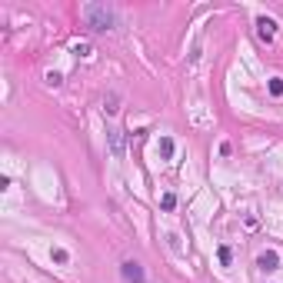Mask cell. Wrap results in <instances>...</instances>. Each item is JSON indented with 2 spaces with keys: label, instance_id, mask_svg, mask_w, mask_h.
Segmentation results:
<instances>
[{
  "label": "cell",
  "instance_id": "obj_1",
  "mask_svg": "<svg viewBox=\"0 0 283 283\" xmlns=\"http://www.w3.org/2000/svg\"><path fill=\"white\" fill-rule=\"evenodd\" d=\"M80 20L94 34H107V30L117 27V14H113V7H107V3H83L80 7Z\"/></svg>",
  "mask_w": 283,
  "mask_h": 283
},
{
  "label": "cell",
  "instance_id": "obj_2",
  "mask_svg": "<svg viewBox=\"0 0 283 283\" xmlns=\"http://www.w3.org/2000/svg\"><path fill=\"white\" fill-rule=\"evenodd\" d=\"M257 37L263 40L266 47H273V40H277V23L270 17H257Z\"/></svg>",
  "mask_w": 283,
  "mask_h": 283
},
{
  "label": "cell",
  "instance_id": "obj_3",
  "mask_svg": "<svg viewBox=\"0 0 283 283\" xmlns=\"http://www.w3.org/2000/svg\"><path fill=\"white\" fill-rule=\"evenodd\" d=\"M107 147H110L113 160H123V130L110 127V130H107Z\"/></svg>",
  "mask_w": 283,
  "mask_h": 283
},
{
  "label": "cell",
  "instance_id": "obj_4",
  "mask_svg": "<svg viewBox=\"0 0 283 283\" xmlns=\"http://www.w3.org/2000/svg\"><path fill=\"white\" fill-rule=\"evenodd\" d=\"M257 266H260V270H266V273L280 270V253H277V250H263V253L257 257Z\"/></svg>",
  "mask_w": 283,
  "mask_h": 283
},
{
  "label": "cell",
  "instance_id": "obj_5",
  "mask_svg": "<svg viewBox=\"0 0 283 283\" xmlns=\"http://www.w3.org/2000/svg\"><path fill=\"white\" fill-rule=\"evenodd\" d=\"M120 273H123L127 283H143V266L137 263V260H127V263L120 266Z\"/></svg>",
  "mask_w": 283,
  "mask_h": 283
},
{
  "label": "cell",
  "instance_id": "obj_6",
  "mask_svg": "<svg viewBox=\"0 0 283 283\" xmlns=\"http://www.w3.org/2000/svg\"><path fill=\"white\" fill-rule=\"evenodd\" d=\"M117 110H120V94H107V97H103V113H110V117H113Z\"/></svg>",
  "mask_w": 283,
  "mask_h": 283
},
{
  "label": "cell",
  "instance_id": "obj_7",
  "mask_svg": "<svg viewBox=\"0 0 283 283\" xmlns=\"http://www.w3.org/2000/svg\"><path fill=\"white\" fill-rule=\"evenodd\" d=\"M50 260L60 263V266H67V263H70V253H67L63 246H54V250H50Z\"/></svg>",
  "mask_w": 283,
  "mask_h": 283
},
{
  "label": "cell",
  "instance_id": "obj_8",
  "mask_svg": "<svg viewBox=\"0 0 283 283\" xmlns=\"http://www.w3.org/2000/svg\"><path fill=\"white\" fill-rule=\"evenodd\" d=\"M160 207L167 210V213H173V210H177V193H170V190L160 193Z\"/></svg>",
  "mask_w": 283,
  "mask_h": 283
},
{
  "label": "cell",
  "instance_id": "obj_9",
  "mask_svg": "<svg viewBox=\"0 0 283 283\" xmlns=\"http://www.w3.org/2000/svg\"><path fill=\"white\" fill-rule=\"evenodd\" d=\"M160 157H163V160L173 157V137H160Z\"/></svg>",
  "mask_w": 283,
  "mask_h": 283
},
{
  "label": "cell",
  "instance_id": "obj_10",
  "mask_svg": "<svg viewBox=\"0 0 283 283\" xmlns=\"http://www.w3.org/2000/svg\"><path fill=\"white\" fill-rule=\"evenodd\" d=\"M266 90H270V97H283V77H273L266 83Z\"/></svg>",
  "mask_w": 283,
  "mask_h": 283
},
{
  "label": "cell",
  "instance_id": "obj_11",
  "mask_svg": "<svg viewBox=\"0 0 283 283\" xmlns=\"http://www.w3.org/2000/svg\"><path fill=\"white\" fill-rule=\"evenodd\" d=\"M217 257H220V263H223V266L233 263V250H230V246H220V250H217Z\"/></svg>",
  "mask_w": 283,
  "mask_h": 283
},
{
  "label": "cell",
  "instance_id": "obj_12",
  "mask_svg": "<svg viewBox=\"0 0 283 283\" xmlns=\"http://www.w3.org/2000/svg\"><path fill=\"white\" fill-rule=\"evenodd\" d=\"M74 54L77 57H90V43H74Z\"/></svg>",
  "mask_w": 283,
  "mask_h": 283
},
{
  "label": "cell",
  "instance_id": "obj_13",
  "mask_svg": "<svg viewBox=\"0 0 283 283\" xmlns=\"http://www.w3.org/2000/svg\"><path fill=\"white\" fill-rule=\"evenodd\" d=\"M47 83L50 87H60V74H47Z\"/></svg>",
  "mask_w": 283,
  "mask_h": 283
}]
</instances>
